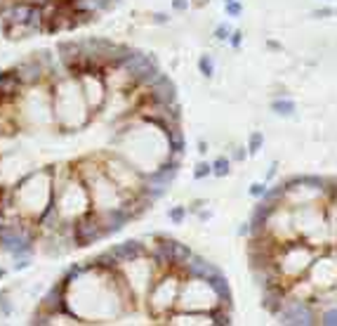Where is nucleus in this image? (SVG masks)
Wrapping results in <instances>:
<instances>
[{
    "label": "nucleus",
    "instance_id": "nucleus-36",
    "mask_svg": "<svg viewBox=\"0 0 337 326\" xmlns=\"http://www.w3.org/2000/svg\"><path fill=\"white\" fill-rule=\"evenodd\" d=\"M276 172H278V161H274L271 165H269V172H266V177H264V182H271L276 177Z\"/></svg>",
    "mask_w": 337,
    "mask_h": 326
},
{
    "label": "nucleus",
    "instance_id": "nucleus-3",
    "mask_svg": "<svg viewBox=\"0 0 337 326\" xmlns=\"http://www.w3.org/2000/svg\"><path fill=\"white\" fill-rule=\"evenodd\" d=\"M220 305V298L213 291L210 281L201 277H182L175 300V310L187 312H213Z\"/></svg>",
    "mask_w": 337,
    "mask_h": 326
},
{
    "label": "nucleus",
    "instance_id": "nucleus-17",
    "mask_svg": "<svg viewBox=\"0 0 337 326\" xmlns=\"http://www.w3.org/2000/svg\"><path fill=\"white\" fill-rule=\"evenodd\" d=\"M165 142H168V152L172 154H184L187 149V137L182 133V126H172L165 130Z\"/></svg>",
    "mask_w": 337,
    "mask_h": 326
},
{
    "label": "nucleus",
    "instance_id": "nucleus-39",
    "mask_svg": "<svg viewBox=\"0 0 337 326\" xmlns=\"http://www.w3.org/2000/svg\"><path fill=\"white\" fill-rule=\"evenodd\" d=\"M238 234H240V236H248V234H250V225H248V222H245V225L238 229Z\"/></svg>",
    "mask_w": 337,
    "mask_h": 326
},
{
    "label": "nucleus",
    "instance_id": "nucleus-38",
    "mask_svg": "<svg viewBox=\"0 0 337 326\" xmlns=\"http://www.w3.org/2000/svg\"><path fill=\"white\" fill-rule=\"evenodd\" d=\"M243 159H245V149H243V147H236V149H233V161H243Z\"/></svg>",
    "mask_w": 337,
    "mask_h": 326
},
{
    "label": "nucleus",
    "instance_id": "nucleus-9",
    "mask_svg": "<svg viewBox=\"0 0 337 326\" xmlns=\"http://www.w3.org/2000/svg\"><path fill=\"white\" fill-rule=\"evenodd\" d=\"M102 239H107V232H104V227L99 225V217L95 208H90L85 215L73 220V229H71L73 246L85 248V246L95 244V241H102Z\"/></svg>",
    "mask_w": 337,
    "mask_h": 326
},
{
    "label": "nucleus",
    "instance_id": "nucleus-30",
    "mask_svg": "<svg viewBox=\"0 0 337 326\" xmlns=\"http://www.w3.org/2000/svg\"><path fill=\"white\" fill-rule=\"evenodd\" d=\"M243 36H245V33H243L240 28H233V31H231V36H229V40H226V43H229V45L233 47V50H238V47H240V43H243Z\"/></svg>",
    "mask_w": 337,
    "mask_h": 326
},
{
    "label": "nucleus",
    "instance_id": "nucleus-5",
    "mask_svg": "<svg viewBox=\"0 0 337 326\" xmlns=\"http://www.w3.org/2000/svg\"><path fill=\"white\" fill-rule=\"evenodd\" d=\"M102 168H104V172H107L109 180L118 187V191L123 194V203L125 201H130L132 196H137V189L144 184V175L120 154L104 156Z\"/></svg>",
    "mask_w": 337,
    "mask_h": 326
},
{
    "label": "nucleus",
    "instance_id": "nucleus-37",
    "mask_svg": "<svg viewBox=\"0 0 337 326\" xmlns=\"http://www.w3.org/2000/svg\"><path fill=\"white\" fill-rule=\"evenodd\" d=\"M333 14H335V9L333 7H321V9H316V12H314V17H333Z\"/></svg>",
    "mask_w": 337,
    "mask_h": 326
},
{
    "label": "nucleus",
    "instance_id": "nucleus-40",
    "mask_svg": "<svg viewBox=\"0 0 337 326\" xmlns=\"http://www.w3.org/2000/svg\"><path fill=\"white\" fill-rule=\"evenodd\" d=\"M266 47H269V50H281V45H278L276 40H269V43H266Z\"/></svg>",
    "mask_w": 337,
    "mask_h": 326
},
{
    "label": "nucleus",
    "instance_id": "nucleus-16",
    "mask_svg": "<svg viewBox=\"0 0 337 326\" xmlns=\"http://www.w3.org/2000/svg\"><path fill=\"white\" fill-rule=\"evenodd\" d=\"M21 92H24V85L19 83L17 73L12 69L0 71V97H2V102H17Z\"/></svg>",
    "mask_w": 337,
    "mask_h": 326
},
{
    "label": "nucleus",
    "instance_id": "nucleus-6",
    "mask_svg": "<svg viewBox=\"0 0 337 326\" xmlns=\"http://www.w3.org/2000/svg\"><path fill=\"white\" fill-rule=\"evenodd\" d=\"M120 272H123L127 286L132 289L134 300H144L149 289L153 286V281L158 279L163 272H158V267L151 263L149 255H142V258H134L130 263L120 265Z\"/></svg>",
    "mask_w": 337,
    "mask_h": 326
},
{
    "label": "nucleus",
    "instance_id": "nucleus-19",
    "mask_svg": "<svg viewBox=\"0 0 337 326\" xmlns=\"http://www.w3.org/2000/svg\"><path fill=\"white\" fill-rule=\"evenodd\" d=\"M191 253H194V251H191L187 244H182V241L175 239V241H172V270H179V267L191 258Z\"/></svg>",
    "mask_w": 337,
    "mask_h": 326
},
{
    "label": "nucleus",
    "instance_id": "nucleus-7",
    "mask_svg": "<svg viewBox=\"0 0 337 326\" xmlns=\"http://www.w3.org/2000/svg\"><path fill=\"white\" fill-rule=\"evenodd\" d=\"M309 284L314 286L316 291L321 289H330L335 286L337 281V270H335V246H328L323 253H319L314 260H311L309 270L304 274Z\"/></svg>",
    "mask_w": 337,
    "mask_h": 326
},
{
    "label": "nucleus",
    "instance_id": "nucleus-10",
    "mask_svg": "<svg viewBox=\"0 0 337 326\" xmlns=\"http://www.w3.org/2000/svg\"><path fill=\"white\" fill-rule=\"evenodd\" d=\"M78 85L80 90H83V97L88 102L90 111H92V116L97 114L99 109L104 107V102H107V83H104V73H83L78 76Z\"/></svg>",
    "mask_w": 337,
    "mask_h": 326
},
{
    "label": "nucleus",
    "instance_id": "nucleus-13",
    "mask_svg": "<svg viewBox=\"0 0 337 326\" xmlns=\"http://www.w3.org/2000/svg\"><path fill=\"white\" fill-rule=\"evenodd\" d=\"M177 272H179V277H201V279H210V277H215L217 272H222V270H220L215 263H208V260L201 258V255L191 253V258H189Z\"/></svg>",
    "mask_w": 337,
    "mask_h": 326
},
{
    "label": "nucleus",
    "instance_id": "nucleus-11",
    "mask_svg": "<svg viewBox=\"0 0 337 326\" xmlns=\"http://www.w3.org/2000/svg\"><path fill=\"white\" fill-rule=\"evenodd\" d=\"M12 71L17 73L19 83H21L24 88H31V85H38V83L45 81V66L36 54L28 57V59H24V62H19Z\"/></svg>",
    "mask_w": 337,
    "mask_h": 326
},
{
    "label": "nucleus",
    "instance_id": "nucleus-34",
    "mask_svg": "<svg viewBox=\"0 0 337 326\" xmlns=\"http://www.w3.org/2000/svg\"><path fill=\"white\" fill-rule=\"evenodd\" d=\"M189 5H191V0H172V9L175 12H187Z\"/></svg>",
    "mask_w": 337,
    "mask_h": 326
},
{
    "label": "nucleus",
    "instance_id": "nucleus-20",
    "mask_svg": "<svg viewBox=\"0 0 337 326\" xmlns=\"http://www.w3.org/2000/svg\"><path fill=\"white\" fill-rule=\"evenodd\" d=\"M90 263L95 265L97 270H104V272H115L118 267H120V263H118L113 255H111V251H104V253L95 255V258H92Z\"/></svg>",
    "mask_w": 337,
    "mask_h": 326
},
{
    "label": "nucleus",
    "instance_id": "nucleus-33",
    "mask_svg": "<svg viewBox=\"0 0 337 326\" xmlns=\"http://www.w3.org/2000/svg\"><path fill=\"white\" fill-rule=\"evenodd\" d=\"M26 267H31V258H14V265H12L14 272H21V270H26Z\"/></svg>",
    "mask_w": 337,
    "mask_h": 326
},
{
    "label": "nucleus",
    "instance_id": "nucleus-15",
    "mask_svg": "<svg viewBox=\"0 0 337 326\" xmlns=\"http://www.w3.org/2000/svg\"><path fill=\"white\" fill-rule=\"evenodd\" d=\"M111 255H113L118 263H130L134 258H142L146 255V244H142L139 239H130V241H123V244H115L113 248H109Z\"/></svg>",
    "mask_w": 337,
    "mask_h": 326
},
{
    "label": "nucleus",
    "instance_id": "nucleus-8",
    "mask_svg": "<svg viewBox=\"0 0 337 326\" xmlns=\"http://www.w3.org/2000/svg\"><path fill=\"white\" fill-rule=\"evenodd\" d=\"M278 324H290V326H311L316 324V308L309 300H297L285 296L281 310L274 315Z\"/></svg>",
    "mask_w": 337,
    "mask_h": 326
},
{
    "label": "nucleus",
    "instance_id": "nucleus-14",
    "mask_svg": "<svg viewBox=\"0 0 337 326\" xmlns=\"http://www.w3.org/2000/svg\"><path fill=\"white\" fill-rule=\"evenodd\" d=\"M97 217H99V225L104 227L107 236L120 232V229L130 222V215H127V210H125L123 206H118V208H109V210H97Z\"/></svg>",
    "mask_w": 337,
    "mask_h": 326
},
{
    "label": "nucleus",
    "instance_id": "nucleus-26",
    "mask_svg": "<svg viewBox=\"0 0 337 326\" xmlns=\"http://www.w3.org/2000/svg\"><path fill=\"white\" fill-rule=\"evenodd\" d=\"M262 147H264V135H262L259 130H255L248 140V154H257Z\"/></svg>",
    "mask_w": 337,
    "mask_h": 326
},
{
    "label": "nucleus",
    "instance_id": "nucleus-25",
    "mask_svg": "<svg viewBox=\"0 0 337 326\" xmlns=\"http://www.w3.org/2000/svg\"><path fill=\"white\" fill-rule=\"evenodd\" d=\"M187 206H172V208L168 210V217H170V222L172 225H182L184 220H187Z\"/></svg>",
    "mask_w": 337,
    "mask_h": 326
},
{
    "label": "nucleus",
    "instance_id": "nucleus-22",
    "mask_svg": "<svg viewBox=\"0 0 337 326\" xmlns=\"http://www.w3.org/2000/svg\"><path fill=\"white\" fill-rule=\"evenodd\" d=\"M210 315H213V322L217 326H229L231 322H233V319H231V308H226V305H222V303H220Z\"/></svg>",
    "mask_w": 337,
    "mask_h": 326
},
{
    "label": "nucleus",
    "instance_id": "nucleus-12",
    "mask_svg": "<svg viewBox=\"0 0 337 326\" xmlns=\"http://www.w3.org/2000/svg\"><path fill=\"white\" fill-rule=\"evenodd\" d=\"M168 326H215L210 312H187V310H172L163 319Z\"/></svg>",
    "mask_w": 337,
    "mask_h": 326
},
{
    "label": "nucleus",
    "instance_id": "nucleus-21",
    "mask_svg": "<svg viewBox=\"0 0 337 326\" xmlns=\"http://www.w3.org/2000/svg\"><path fill=\"white\" fill-rule=\"evenodd\" d=\"M316 324H321V326H335L337 324L335 305H326V308L316 310Z\"/></svg>",
    "mask_w": 337,
    "mask_h": 326
},
{
    "label": "nucleus",
    "instance_id": "nucleus-4",
    "mask_svg": "<svg viewBox=\"0 0 337 326\" xmlns=\"http://www.w3.org/2000/svg\"><path fill=\"white\" fill-rule=\"evenodd\" d=\"M179 277L177 270H168L163 272L158 279L153 281V286L146 293V305H149V312L153 319H163L168 317L170 312L175 310V300H177V291H179Z\"/></svg>",
    "mask_w": 337,
    "mask_h": 326
},
{
    "label": "nucleus",
    "instance_id": "nucleus-27",
    "mask_svg": "<svg viewBox=\"0 0 337 326\" xmlns=\"http://www.w3.org/2000/svg\"><path fill=\"white\" fill-rule=\"evenodd\" d=\"M0 315L2 317H12V300H9V291L0 293Z\"/></svg>",
    "mask_w": 337,
    "mask_h": 326
},
{
    "label": "nucleus",
    "instance_id": "nucleus-31",
    "mask_svg": "<svg viewBox=\"0 0 337 326\" xmlns=\"http://www.w3.org/2000/svg\"><path fill=\"white\" fill-rule=\"evenodd\" d=\"M224 7H226V17H238L240 12H243V5H240V0H233V2H224Z\"/></svg>",
    "mask_w": 337,
    "mask_h": 326
},
{
    "label": "nucleus",
    "instance_id": "nucleus-35",
    "mask_svg": "<svg viewBox=\"0 0 337 326\" xmlns=\"http://www.w3.org/2000/svg\"><path fill=\"white\" fill-rule=\"evenodd\" d=\"M151 21H153V24H158V26H163V24H168L170 21V14H165V12H156Z\"/></svg>",
    "mask_w": 337,
    "mask_h": 326
},
{
    "label": "nucleus",
    "instance_id": "nucleus-18",
    "mask_svg": "<svg viewBox=\"0 0 337 326\" xmlns=\"http://www.w3.org/2000/svg\"><path fill=\"white\" fill-rule=\"evenodd\" d=\"M271 111H274L276 116H283V118H290L295 116V111H297V104H295L288 95H281V97H276L271 102Z\"/></svg>",
    "mask_w": 337,
    "mask_h": 326
},
{
    "label": "nucleus",
    "instance_id": "nucleus-41",
    "mask_svg": "<svg viewBox=\"0 0 337 326\" xmlns=\"http://www.w3.org/2000/svg\"><path fill=\"white\" fill-rule=\"evenodd\" d=\"M198 152H201V154H205V152H208V145H205L203 140H201V142H198Z\"/></svg>",
    "mask_w": 337,
    "mask_h": 326
},
{
    "label": "nucleus",
    "instance_id": "nucleus-42",
    "mask_svg": "<svg viewBox=\"0 0 337 326\" xmlns=\"http://www.w3.org/2000/svg\"><path fill=\"white\" fill-rule=\"evenodd\" d=\"M5 274H7V272H5L2 267H0V279H5Z\"/></svg>",
    "mask_w": 337,
    "mask_h": 326
},
{
    "label": "nucleus",
    "instance_id": "nucleus-2",
    "mask_svg": "<svg viewBox=\"0 0 337 326\" xmlns=\"http://www.w3.org/2000/svg\"><path fill=\"white\" fill-rule=\"evenodd\" d=\"M12 201L24 220H33L43 215L52 206V170L50 165L40 170H31L19 177L12 187Z\"/></svg>",
    "mask_w": 337,
    "mask_h": 326
},
{
    "label": "nucleus",
    "instance_id": "nucleus-28",
    "mask_svg": "<svg viewBox=\"0 0 337 326\" xmlns=\"http://www.w3.org/2000/svg\"><path fill=\"white\" fill-rule=\"evenodd\" d=\"M208 175H213V165H210V163H205V161H201L198 165H196L194 177H196V180H205Z\"/></svg>",
    "mask_w": 337,
    "mask_h": 326
},
{
    "label": "nucleus",
    "instance_id": "nucleus-32",
    "mask_svg": "<svg viewBox=\"0 0 337 326\" xmlns=\"http://www.w3.org/2000/svg\"><path fill=\"white\" fill-rule=\"evenodd\" d=\"M264 191H266V182H255V184H250V196H252V199H262Z\"/></svg>",
    "mask_w": 337,
    "mask_h": 326
},
{
    "label": "nucleus",
    "instance_id": "nucleus-1",
    "mask_svg": "<svg viewBox=\"0 0 337 326\" xmlns=\"http://www.w3.org/2000/svg\"><path fill=\"white\" fill-rule=\"evenodd\" d=\"M50 97H52L54 126L62 128L64 133L85 128L92 121V111H90L88 102L83 97L78 78L64 76L59 81L50 83Z\"/></svg>",
    "mask_w": 337,
    "mask_h": 326
},
{
    "label": "nucleus",
    "instance_id": "nucleus-23",
    "mask_svg": "<svg viewBox=\"0 0 337 326\" xmlns=\"http://www.w3.org/2000/svg\"><path fill=\"white\" fill-rule=\"evenodd\" d=\"M213 165V175L215 177H226L229 175V170H231V161L226 159V156H220L215 163H210Z\"/></svg>",
    "mask_w": 337,
    "mask_h": 326
},
{
    "label": "nucleus",
    "instance_id": "nucleus-24",
    "mask_svg": "<svg viewBox=\"0 0 337 326\" xmlns=\"http://www.w3.org/2000/svg\"><path fill=\"white\" fill-rule=\"evenodd\" d=\"M198 71L203 73L205 78H210L215 73V59L210 54H201V59H198Z\"/></svg>",
    "mask_w": 337,
    "mask_h": 326
},
{
    "label": "nucleus",
    "instance_id": "nucleus-43",
    "mask_svg": "<svg viewBox=\"0 0 337 326\" xmlns=\"http://www.w3.org/2000/svg\"><path fill=\"white\" fill-rule=\"evenodd\" d=\"M224 2H233V0H224Z\"/></svg>",
    "mask_w": 337,
    "mask_h": 326
},
{
    "label": "nucleus",
    "instance_id": "nucleus-29",
    "mask_svg": "<svg viewBox=\"0 0 337 326\" xmlns=\"http://www.w3.org/2000/svg\"><path fill=\"white\" fill-rule=\"evenodd\" d=\"M231 31H233V28H231L229 24H226V21H222V24H220V26L215 28V38H217V40H220V43H224V40H229Z\"/></svg>",
    "mask_w": 337,
    "mask_h": 326
}]
</instances>
